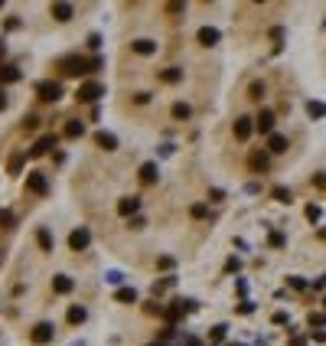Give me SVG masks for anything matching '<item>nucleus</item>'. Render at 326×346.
Here are the masks:
<instances>
[{
  "instance_id": "f257e3e1",
  "label": "nucleus",
  "mask_w": 326,
  "mask_h": 346,
  "mask_svg": "<svg viewBox=\"0 0 326 346\" xmlns=\"http://www.w3.org/2000/svg\"><path fill=\"white\" fill-rule=\"evenodd\" d=\"M59 69H62L66 75H92V72H98V69H104V59L101 56H95V59L66 56V59H59Z\"/></svg>"
},
{
  "instance_id": "f03ea898",
  "label": "nucleus",
  "mask_w": 326,
  "mask_h": 346,
  "mask_svg": "<svg viewBox=\"0 0 326 346\" xmlns=\"http://www.w3.org/2000/svg\"><path fill=\"white\" fill-rule=\"evenodd\" d=\"M101 95H104V85H101V82H85V85H78L75 98L82 101V105H95Z\"/></svg>"
},
{
  "instance_id": "7ed1b4c3",
  "label": "nucleus",
  "mask_w": 326,
  "mask_h": 346,
  "mask_svg": "<svg viewBox=\"0 0 326 346\" xmlns=\"http://www.w3.org/2000/svg\"><path fill=\"white\" fill-rule=\"evenodd\" d=\"M26 190L36 193V196H46V193H49V180H46V173H42V170L26 173Z\"/></svg>"
},
{
  "instance_id": "20e7f679",
  "label": "nucleus",
  "mask_w": 326,
  "mask_h": 346,
  "mask_svg": "<svg viewBox=\"0 0 326 346\" xmlns=\"http://www.w3.org/2000/svg\"><path fill=\"white\" fill-rule=\"evenodd\" d=\"M88 245H92V232H88L85 226L72 229V235H69V248H72V252H85Z\"/></svg>"
},
{
  "instance_id": "39448f33",
  "label": "nucleus",
  "mask_w": 326,
  "mask_h": 346,
  "mask_svg": "<svg viewBox=\"0 0 326 346\" xmlns=\"http://www.w3.org/2000/svg\"><path fill=\"white\" fill-rule=\"evenodd\" d=\"M36 95L42 101H59V98H62V85H59V82H39Z\"/></svg>"
},
{
  "instance_id": "423d86ee",
  "label": "nucleus",
  "mask_w": 326,
  "mask_h": 346,
  "mask_svg": "<svg viewBox=\"0 0 326 346\" xmlns=\"http://www.w3.org/2000/svg\"><path fill=\"white\" fill-rule=\"evenodd\" d=\"M254 131H261V134H274V111H271V108H264L261 114H258V118H254Z\"/></svg>"
},
{
  "instance_id": "0eeeda50",
  "label": "nucleus",
  "mask_w": 326,
  "mask_h": 346,
  "mask_svg": "<svg viewBox=\"0 0 326 346\" xmlns=\"http://www.w3.org/2000/svg\"><path fill=\"white\" fill-rule=\"evenodd\" d=\"M251 134H254V118H248V114L235 118V137H238V140H248Z\"/></svg>"
},
{
  "instance_id": "6e6552de",
  "label": "nucleus",
  "mask_w": 326,
  "mask_h": 346,
  "mask_svg": "<svg viewBox=\"0 0 326 346\" xmlns=\"http://www.w3.org/2000/svg\"><path fill=\"white\" fill-rule=\"evenodd\" d=\"M33 343H52V336H56V327H52V323H36V327H33Z\"/></svg>"
},
{
  "instance_id": "1a4fd4ad",
  "label": "nucleus",
  "mask_w": 326,
  "mask_h": 346,
  "mask_svg": "<svg viewBox=\"0 0 326 346\" xmlns=\"http://www.w3.org/2000/svg\"><path fill=\"white\" fill-rule=\"evenodd\" d=\"M56 144H59V137H56V134H46V137H39L36 144L30 147V157H42V154H49V150L56 147Z\"/></svg>"
},
{
  "instance_id": "9d476101",
  "label": "nucleus",
  "mask_w": 326,
  "mask_h": 346,
  "mask_svg": "<svg viewBox=\"0 0 326 346\" xmlns=\"http://www.w3.org/2000/svg\"><path fill=\"white\" fill-rule=\"evenodd\" d=\"M137 209H140V199L137 196H124V199H118V212L124 219H134L137 216Z\"/></svg>"
},
{
  "instance_id": "9b49d317",
  "label": "nucleus",
  "mask_w": 326,
  "mask_h": 346,
  "mask_svg": "<svg viewBox=\"0 0 326 346\" xmlns=\"http://www.w3.org/2000/svg\"><path fill=\"white\" fill-rule=\"evenodd\" d=\"M248 167L254 173H261V170H268V167H271V157L264 154V150H251V154H248Z\"/></svg>"
},
{
  "instance_id": "f8f14e48",
  "label": "nucleus",
  "mask_w": 326,
  "mask_h": 346,
  "mask_svg": "<svg viewBox=\"0 0 326 346\" xmlns=\"http://www.w3.org/2000/svg\"><path fill=\"white\" fill-rule=\"evenodd\" d=\"M23 72L16 66H7V62H0V85H13V82H20Z\"/></svg>"
},
{
  "instance_id": "ddd939ff",
  "label": "nucleus",
  "mask_w": 326,
  "mask_h": 346,
  "mask_svg": "<svg viewBox=\"0 0 326 346\" xmlns=\"http://www.w3.org/2000/svg\"><path fill=\"white\" fill-rule=\"evenodd\" d=\"M196 39L202 43V46H215V43H219V39H222V33H219V30H215V26H202V30L196 33Z\"/></svg>"
},
{
  "instance_id": "4468645a",
  "label": "nucleus",
  "mask_w": 326,
  "mask_h": 346,
  "mask_svg": "<svg viewBox=\"0 0 326 346\" xmlns=\"http://www.w3.org/2000/svg\"><path fill=\"white\" fill-rule=\"evenodd\" d=\"M72 288H75V281L69 278V274H56V278H52V291H56V294H72Z\"/></svg>"
},
{
  "instance_id": "2eb2a0df",
  "label": "nucleus",
  "mask_w": 326,
  "mask_h": 346,
  "mask_svg": "<svg viewBox=\"0 0 326 346\" xmlns=\"http://www.w3.org/2000/svg\"><path fill=\"white\" fill-rule=\"evenodd\" d=\"M49 13L56 16L59 23H69V20H72V13H75V10H72V4H52V7H49Z\"/></svg>"
},
{
  "instance_id": "dca6fc26",
  "label": "nucleus",
  "mask_w": 326,
  "mask_h": 346,
  "mask_svg": "<svg viewBox=\"0 0 326 346\" xmlns=\"http://www.w3.org/2000/svg\"><path fill=\"white\" fill-rule=\"evenodd\" d=\"M131 49H134L137 56H154V52H157V43L144 36V39H134V43H131Z\"/></svg>"
},
{
  "instance_id": "f3484780",
  "label": "nucleus",
  "mask_w": 326,
  "mask_h": 346,
  "mask_svg": "<svg viewBox=\"0 0 326 346\" xmlns=\"http://www.w3.org/2000/svg\"><path fill=\"white\" fill-rule=\"evenodd\" d=\"M95 144L101 150H118V137H114L111 131H98V134H95Z\"/></svg>"
},
{
  "instance_id": "a211bd4d",
  "label": "nucleus",
  "mask_w": 326,
  "mask_h": 346,
  "mask_svg": "<svg viewBox=\"0 0 326 346\" xmlns=\"http://www.w3.org/2000/svg\"><path fill=\"white\" fill-rule=\"evenodd\" d=\"M287 147H290V144H287L284 134H271V137H268V150H271V154H284Z\"/></svg>"
},
{
  "instance_id": "6ab92c4d",
  "label": "nucleus",
  "mask_w": 326,
  "mask_h": 346,
  "mask_svg": "<svg viewBox=\"0 0 326 346\" xmlns=\"http://www.w3.org/2000/svg\"><path fill=\"white\" fill-rule=\"evenodd\" d=\"M85 317H88V310L78 307V304H72V307H69V314H66V320L72 323V327H78V323H85Z\"/></svg>"
},
{
  "instance_id": "aec40b11",
  "label": "nucleus",
  "mask_w": 326,
  "mask_h": 346,
  "mask_svg": "<svg viewBox=\"0 0 326 346\" xmlns=\"http://www.w3.org/2000/svg\"><path fill=\"white\" fill-rule=\"evenodd\" d=\"M183 310H186V307H183V300H173V307H166L163 310V317H166V323H176V320H180V317H183Z\"/></svg>"
},
{
  "instance_id": "412c9836",
  "label": "nucleus",
  "mask_w": 326,
  "mask_h": 346,
  "mask_svg": "<svg viewBox=\"0 0 326 346\" xmlns=\"http://www.w3.org/2000/svg\"><path fill=\"white\" fill-rule=\"evenodd\" d=\"M23 160H26L23 150H13L10 160H7V173H20V170H23Z\"/></svg>"
},
{
  "instance_id": "4be33fe9",
  "label": "nucleus",
  "mask_w": 326,
  "mask_h": 346,
  "mask_svg": "<svg viewBox=\"0 0 326 346\" xmlns=\"http://www.w3.org/2000/svg\"><path fill=\"white\" fill-rule=\"evenodd\" d=\"M157 176H160V173H157V164H144V167H140V183H144V186L157 183Z\"/></svg>"
},
{
  "instance_id": "5701e85b",
  "label": "nucleus",
  "mask_w": 326,
  "mask_h": 346,
  "mask_svg": "<svg viewBox=\"0 0 326 346\" xmlns=\"http://www.w3.org/2000/svg\"><path fill=\"white\" fill-rule=\"evenodd\" d=\"M160 78H163L166 85H176V82H183V69L180 66H170V69H163V72H160Z\"/></svg>"
},
{
  "instance_id": "b1692460",
  "label": "nucleus",
  "mask_w": 326,
  "mask_h": 346,
  "mask_svg": "<svg viewBox=\"0 0 326 346\" xmlns=\"http://www.w3.org/2000/svg\"><path fill=\"white\" fill-rule=\"evenodd\" d=\"M36 242H39V248H42V252H52V245H56V242H52V232H49L46 226H42V229H36Z\"/></svg>"
},
{
  "instance_id": "393cba45",
  "label": "nucleus",
  "mask_w": 326,
  "mask_h": 346,
  "mask_svg": "<svg viewBox=\"0 0 326 346\" xmlns=\"http://www.w3.org/2000/svg\"><path fill=\"white\" fill-rule=\"evenodd\" d=\"M62 134L75 140V137H82V134H85V124H82V121H66V131H62Z\"/></svg>"
},
{
  "instance_id": "a878e982",
  "label": "nucleus",
  "mask_w": 326,
  "mask_h": 346,
  "mask_svg": "<svg viewBox=\"0 0 326 346\" xmlns=\"http://www.w3.org/2000/svg\"><path fill=\"white\" fill-rule=\"evenodd\" d=\"M114 300H121V304H137V291L134 288H118Z\"/></svg>"
},
{
  "instance_id": "bb28decb",
  "label": "nucleus",
  "mask_w": 326,
  "mask_h": 346,
  "mask_svg": "<svg viewBox=\"0 0 326 346\" xmlns=\"http://www.w3.org/2000/svg\"><path fill=\"white\" fill-rule=\"evenodd\" d=\"M170 114H173V118H176V121H186V118H189V114H192V108H189V105H186V101H176V105H173V108H170Z\"/></svg>"
},
{
  "instance_id": "cd10ccee",
  "label": "nucleus",
  "mask_w": 326,
  "mask_h": 346,
  "mask_svg": "<svg viewBox=\"0 0 326 346\" xmlns=\"http://www.w3.org/2000/svg\"><path fill=\"white\" fill-rule=\"evenodd\" d=\"M307 114H310V118H326V105L323 101H307Z\"/></svg>"
},
{
  "instance_id": "c85d7f7f",
  "label": "nucleus",
  "mask_w": 326,
  "mask_h": 346,
  "mask_svg": "<svg viewBox=\"0 0 326 346\" xmlns=\"http://www.w3.org/2000/svg\"><path fill=\"white\" fill-rule=\"evenodd\" d=\"M271 196H274L277 202H290V199H294V193H290L287 186H274V190H271Z\"/></svg>"
},
{
  "instance_id": "c756f323",
  "label": "nucleus",
  "mask_w": 326,
  "mask_h": 346,
  "mask_svg": "<svg viewBox=\"0 0 326 346\" xmlns=\"http://www.w3.org/2000/svg\"><path fill=\"white\" fill-rule=\"evenodd\" d=\"M261 95H264V82H251V85H248V98L261 101Z\"/></svg>"
},
{
  "instance_id": "7c9ffc66",
  "label": "nucleus",
  "mask_w": 326,
  "mask_h": 346,
  "mask_svg": "<svg viewBox=\"0 0 326 346\" xmlns=\"http://www.w3.org/2000/svg\"><path fill=\"white\" fill-rule=\"evenodd\" d=\"M0 226H7V229H13V226H16V219H13V212H10V209H0Z\"/></svg>"
},
{
  "instance_id": "2f4dec72",
  "label": "nucleus",
  "mask_w": 326,
  "mask_h": 346,
  "mask_svg": "<svg viewBox=\"0 0 326 346\" xmlns=\"http://www.w3.org/2000/svg\"><path fill=\"white\" fill-rule=\"evenodd\" d=\"M39 128V118H36V114H26V118H23V131H36Z\"/></svg>"
},
{
  "instance_id": "473e14b6",
  "label": "nucleus",
  "mask_w": 326,
  "mask_h": 346,
  "mask_svg": "<svg viewBox=\"0 0 326 346\" xmlns=\"http://www.w3.org/2000/svg\"><path fill=\"white\" fill-rule=\"evenodd\" d=\"M307 219L316 222V219H320V206H313V202H310V206H307Z\"/></svg>"
},
{
  "instance_id": "72a5a7b5",
  "label": "nucleus",
  "mask_w": 326,
  "mask_h": 346,
  "mask_svg": "<svg viewBox=\"0 0 326 346\" xmlns=\"http://www.w3.org/2000/svg\"><path fill=\"white\" fill-rule=\"evenodd\" d=\"M189 216H192V219H202V216H206V206H202V202H196V206L189 209Z\"/></svg>"
},
{
  "instance_id": "f704fd0d",
  "label": "nucleus",
  "mask_w": 326,
  "mask_h": 346,
  "mask_svg": "<svg viewBox=\"0 0 326 346\" xmlns=\"http://www.w3.org/2000/svg\"><path fill=\"white\" fill-rule=\"evenodd\" d=\"M238 268H242L238 258H228V261H225V274H232V271H238Z\"/></svg>"
},
{
  "instance_id": "c9c22d12",
  "label": "nucleus",
  "mask_w": 326,
  "mask_h": 346,
  "mask_svg": "<svg viewBox=\"0 0 326 346\" xmlns=\"http://www.w3.org/2000/svg\"><path fill=\"white\" fill-rule=\"evenodd\" d=\"M166 10H170V13H183V10H186V4H180V0H173V4H166Z\"/></svg>"
},
{
  "instance_id": "e433bc0d",
  "label": "nucleus",
  "mask_w": 326,
  "mask_h": 346,
  "mask_svg": "<svg viewBox=\"0 0 326 346\" xmlns=\"http://www.w3.org/2000/svg\"><path fill=\"white\" fill-rule=\"evenodd\" d=\"M326 323V314H310V327H323Z\"/></svg>"
},
{
  "instance_id": "4c0bfd02",
  "label": "nucleus",
  "mask_w": 326,
  "mask_h": 346,
  "mask_svg": "<svg viewBox=\"0 0 326 346\" xmlns=\"http://www.w3.org/2000/svg\"><path fill=\"white\" fill-rule=\"evenodd\" d=\"M268 242L274 245V248H280V245H284V235H280V232H271V238H268Z\"/></svg>"
},
{
  "instance_id": "58836bf2",
  "label": "nucleus",
  "mask_w": 326,
  "mask_h": 346,
  "mask_svg": "<svg viewBox=\"0 0 326 346\" xmlns=\"http://www.w3.org/2000/svg\"><path fill=\"white\" fill-rule=\"evenodd\" d=\"M88 46H92V49H101V36H98V33H92V36H88Z\"/></svg>"
},
{
  "instance_id": "ea45409f",
  "label": "nucleus",
  "mask_w": 326,
  "mask_h": 346,
  "mask_svg": "<svg viewBox=\"0 0 326 346\" xmlns=\"http://www.w3.org/2000/svg\"><path fill=\"white\" fill-rule=\"evenodd\" d=\"M209 199H212V202H222L225 193H222V190H209Z\"/></svg>"
},
{
  "instance_id": "a19ab883",
  "label": "nucleus",
  "mask_w": 326,
  "mask_h": 346,
  "mask_svg": "<svg viewBox=\"0 0 326 346\" xmlns=\"http://www.w3.org/2000/svg\"><path fill=\"white\" fill-rule=\"evenodd\" d=\"M157 264H160V268H163V271H170V268H173V258H170V255H163V258H160V261H157Z\"/></svg>"
},
{
  "instance_id": "79ce46f5",
  "label": "nucleus",
  "mask_w": 326,
  "mask_h": 346,
  "mask_svg": "<svg viewBox=\"0 0 326 346\" xmlns=\"http://www.w3.org/2000/svg\"><path fill=\"white\" fill-rule=\"evenodd\" d=\"M287 281H290V288H297V291H303V288H307V281H303V278H287Z\"/></svg>"
},
{
  "instance_id": "37998d69",
  "label": "nucleus",
  "mask_w": 326,
  "mask_h": 346,
  "mask_svg": "<svg viewBox=\"0 0 326 346\" xmlns=\"http://www.w3.org/2000/svg\"><path fill=\"white\" fill-rule=\"evenodd\" d=\"M225 330H228V327H225V323H219L215 330H212V340H222V336H225Z\"/></svg>"
},
{
  "instance_id": "c03bdc74",
  "label": "nucleus",
  "mask_w": 326,
  "mask_h": 346,
  "mask_svg": "<svg viewBox=\"0 0 326 346\" xmlns=\"http://www.w3.org/2000/svg\"><path fill=\"white\" fill-rule=\"evenodd\" d=\"M104 278H108L111 284H121V271H108V274H104Z\"/></svg>"
},
{
  "instance_id": "a18cd8bd",
  "label": "nucleus",
  "mask_w": 326,
  "mask_h": 346,
  "mask_svg": "<svg viewBox=\"0 0 326 346\" xmlns=\"http://www.w3.org/2000/svg\"><path fill=\"white\" fill-rule=\"evenodd\" d=\"M147 222H144V216H134V219H131V229H144Z\"/></svg>"
},
{
  "instance_id": "49530a36",
  "label": "nucleus",
  "mask_w": 326,
  "mask_h": 346,
  "mask_svg": "<svg viewBox=\"0 0 326 346\" xmlns=\"http://www.w3.org/2000/svg\"><path fill=\"white\" fill-rule=\"evenodd\" d=\"M251 310H254V304H251V300H242V307H238V314H251Z\"/></svg>"
},
{
  "instance_id": "de8ad7c7",
  "label": "nucleus",
  "mask_w": 326,
  "mask_h": 346,
  "mask_svg": "<svg viewBox=\"0 0 326 346\" xmlns=\"http://www.w3.org/2000/svg\"><path fill=\"white\" fill-rule=\"evenodd\" d=\"M313 183L320 186V190H326V173H316V176H313Z\"/></svg>"
},
{
  "instance_id": "09e8293b",
  "label": "nucleus",
  "mask_w": 326,
  "mask_h": 346,
  "mask_svg": "<svg viewBox=\"0 0 326 346\" xmlns=\"http://www.w3.org/2000/svg\"><path fill=\"white\" fill-rule=\"evenodd\" d=\"M313 288H316V291H323V288H326V274H323V278H316V281H313Z\"/></svg>"
},
{
  "instance_id": "8fccbe9b",
  "label": "nucleus",
  "mask_w": 326,
  "mask_h": 346,
  "mask_svg": "<svg viewBox=\"0 0 326 346\" xmlns=\"http://www.w3.org/2000/svg\"><path fill=\"white\" fill-rule=\"evenodd\" d=\"M7 108V92H4V85H0V111Z\"/></svg>"
},
{
  "instance_id": "3c124183",
  "label": "nucleus",
  "mask_w": 326,
  "mask_h": 346,
  "mask_svg": "<svg viewBox=\"0 0 326 346\" xmlns=\"http://www.w3.org/2000/svg\"><path fill=\"white\" fill-rule=\"evenodd\" d=\"M290 346H303V336H294V340H290Z\"/></svg>"
},
{
  "instance_id": "603ef678",
  "label": "nucleus",
  "mask_w": 326,
  "mask_h": 346,
  "mask_svg": "<svg viewBox=\"0 0 326 346\" xmlns=\"http://www.w3.org/2000/svg\"><path fill=\"white\" fill-rule=\"evenodd\" d=\"M4 52H7V46H4V39H0V59H4Z\"/></svg>"
},
{
  "instance_id": "864d4df0",
  "label": "nucleus",
  "mask_w": 326,
  "mask_h": 346,
  "mask_svg": "<svg viewBox=\"0 0 326 346\" xmlns=\"http://www.w3.org/2000/svg\"><path fill=\"white\" fill-rule=\"evenodd\" d=\"M186 346H199V340H186Z\"/></svg>"
},
{
  "instance_id": "5fc2aeb1",
  "label": "nucleus",
  "mask_w": 326,
  "mask_h": 346,
  "mask_svg": "<svg viewBox=\"0 0 326 346\" xmlns=\"http://www.w3.org/2000/svg\"><path fill=\"white\" fill-rule=\"evenodd\" d=\"M323 307H326V297H323Z\"/></svg>"
},
{
  "instance_id": "6e6d98bb",
  "label": "nucleus",
  "mask_w": 326,
  "mask_h": 346,
  "mask_svg": "<svg viewBox=\"0 0 326 346\" xmlns=\"http://www.w3.org/2000/svg\"><path fill=\"white\" fill-rule=\"evenodd\" d=\"M0 7H4V4H0Z\"/></svg>"
}]
</instances>
